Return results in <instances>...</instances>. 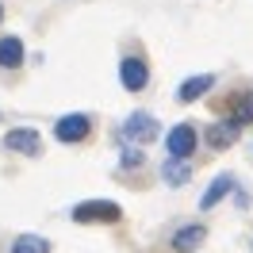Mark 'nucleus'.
Wrapping results in <instances>:
<instances>
[{"label": "nucleus", "mask_w": 253, "mask_h": 253, "mask_svg": "<svg viewBox=\"0 0 253 253\" xmlns=\"http://www.w3.org/2000/svg\"><path fill=\"white\" fill-rule=\"evenodd\" d=\"M119 81H123L130 92H138V88H146V81H150V69H146L142 58H134V54H130V58L119 62Z\"/></svg>", "instance_id": "nucleus-5"}, {"label": "nucleus", "mask_w": 253, "mask_h": 253, "mask_svg": "<svg viewBox=\"0 0 253 253\" xmlns=\"http://www.w3.org/2000/svg\"><path fill=\"white\" fill-rule=\"evenodd\" d=\"M123 138H130V142H138V146L154 142V138H158V119L146 115V111H134L123 123Z\"/></svg>", "instance_id": "nucleus-2"}, {"label": "nucleus", "mask_w": 253, "mask_h": 253, "mask_svg": "<svg viewBox=\"0 0 253 253\" xmlns=\"http://www.w3.org/2000/svg\"><path fill=\"white\" fill-rule=\"evenodd\" d=\"M12 253H50V242L42 234H19L12 242Z\"/></svg>", "instance_id": "nucleus-12"}, {"label": "nucleus", "mask_w": 253, "mask_h": 253, "mask_svg": "<svg viewBox=\"0 0 253 253\" xmlns=\"http://www.w3.org/2000/svg\"><path fill=\"white\" fill-rule=\"evenodd\" d=\"M0 16H4V8H0Z\"/></svg>", "instance_id": "nucleus-16"}, {"label": "nucleus", "mask_w": 253, "mask_h": 253, "mask_svg": "<svg viewBox=\"0 0 253 253\" xmlns=\"http://www.w3.org/2000/svg\"><path fill=\"white\" fill-rule=\"evenodd\" d=\"M204 238H207V230L200 226V222H192V226H180L173 234V250L176 253H196L200 246H204Z\"/></svg>", "instance_id": "nucleus-6"}, {"label": "nucleus", "mask_w": 253, "mask_h": 253, "mask_svg": "<svg viewBox=\"0 0 253 253\" xmlns=\"http://www.w3.org/2000/svg\"><path fill=\"white\" fill-rule=\"evenodd\" d=\"M39 134L35 130H8L4 134V150H16V154H39Z\"/></svg>", "instance_id": "nucleus-7"}, {"label": "nucleus", "mask_w": 253, "mask_h": 253, "mask_svg": "<svg viewBox=\"0 0 253 253\" xmlns=\"http://www.w3.org/2000/svg\"><path fill=\"white\" fill-rule=\"evenodd\" d=\"M211 84H215V77H211V73L188 77L184 84H180V88H176V100H180V104H192V100H200V96H204L207 88H211Z\"/></svg>", "instance_id": "nucleus-9"}, {"label": "nucleus", "mask_w": 253, "mask_h": 253, "mask_svg": "<svg viewBox=\"0 0 253 253\" xmlns=\"http://www.w3.org/2000/svg\"><path fill=\"white\" fill-rule=\"evenodd\" d=\"M238 130H242V126H238L234 119H226V123H211V126H207V146H215V150H226V146L238 138Z\"/></svg>", "instance_id": "nucleus-8"}, {"label": "nucleus", "mask_w": 253, "mask_h": 253, "mask_svg": "<svg viewBox=\"0 0 253 253\" xmlns=\"http://www.w3.org/2000/svg\"><path fill=\"white\" fill-rule=\"evenodd\" d=\"M138 161H142V154H138V150H126V154H123V165H138Z\"/></svg>", "instance_id": "nucleus-15"}, {"label": "nucleus", "mask_w": 253, "mask_h": 253, "mask_svg": "<svg viewBox=\"0 0 253 253\" xmlns=\"http://www.w3.org/2000/svg\"><path fill=\"white\" fill-rule=\"evenodd\" d=\"M230 188H234V176H230V173L215 176V180H211V188L204 192V200H200V207H204V211H207V207H215V204H219V200H222V196H226Z\"/></svg>", "instance_id": "nucleus-11"}, {"label": "nucleus", "mask_w": 253, "mask_h": 253, "mask_svg": "<svg viewBox=\"0 0 253 253\" xmlns=\"http://www.w3.org/2000/svg\"><path fill=\"white\" fill-rule=\"evenodd\" d=\"M88 130H92V119H88V115H65V119L54 123V138H58V142H81Z\"/></svg>", "instance_id": "nucleus-4"}, {"label": "nucleus", "mask_w": 253, "mask_h": 253, "mask_svg": "<svg viewBox=\"0 0 253 253\" xmlns=\"http://www.w3.org/2000/svg\"><path fill=\"white\" fill-rule=\"evenodd\" d=\"M238 126H246V123H253V92H242L234 100V115H230Z\"/></svg>", "instance_id": "nucleus-14"}, {"label": "nucleus", "mask_w": 253, "mask_h": 253, "mask_svg": "<svg viewBox=\"0 0 253 253\" xmlns=\"http://www.w3.org/2000/svg\"><path fill=\"white\" fill-rule=\"evenodd\" d=\"M123 207L111 200H88V204L73 207V222H119Z\"/></svg>", "instance_id": "nucleus-1"}, {"label": "nucleus", "mask_w": 253, "mask_h": 253, "mask_svg": "<svg viewBox=\"0 0 253 253\" xmlns=\"http://www.w3.org/2000/svg\"><path fill=\"white\" fill-rule=\"evenodd\" d=\"M196 126L188 123H176L173 130H169V138H165V146H169V158H184L188 161V154H196Z\"/></svg>", "instance_id": "nucleus-3"}, {"label": "nucleus", "mask_w": 253, "mask_h": 253, "mask_svg": "<svg viewBox=\"0 0 253 253\" xmlns=\"http://www.w3.org/2000/svg\"><path fill=\"white\" fill-rule=\"evenodd\" d=\"M188 161L184 158H169L165 161V169H161V176H165V184H184V180H188Z\"/></svg>", "instance_id": "nucleus-13"}, {"label": "nucleus", "mask_w": 253, "mask_h": 253, "mask_svg": "<svg viewBox=\"0 0 253 253\" xmlns=\"http://www.w3.org/2000/svg\"><path fill=\"white\" fill-rule=\"evenodd\" d=\"M0 65H4V69L23 65V39H16V35H4V39H0Z\"/></svg>", "instance_id": "nucleus-10"}]
</instances>
